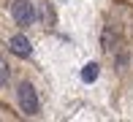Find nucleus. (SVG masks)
Returning <instances> with one entry per match:
<instances>
[{"mask_svg":"<svg viewBox=\"0 0 133 122\" xmlns=\"http://www.w3.org/2000/svg\"><path fill=\"white\" fill-rule=\"evenodd\" d=\"M16 100H19V109L22 114H27V117H35L41 109V100H38V92H35V87L30 82H22L19 87H16Z\"/></svg>","mask_w":133,"mask_h":122,"instance_id":"nucleus-1","label":"nucleus"},{"mask_svg":"<svg viewBox=\"0 0 133 122\" xmlns=\"http://www.w3.org/2000/svg\"><path fill=\"white\" fill-rule=\"evenodd\" d=\"M95 68H98V65H87V71H84V73H82V76H84V79H87V82H92V79H95V76H98V71H95Z\"/></svg>","mask_w":133,"mask_h":122,"instance_id":"nucleus-5","label":"nucleus"},{"mask_svg":"<svg viewBox=\"0 0 133 122\" xmlns=\"http://www.w3.org/2000/svg\"><path fill=\"white\" fill-rule=\"evenodd\" d=\"M11 16H14V22L19 24V27H33L35 24V5L30 3V0H14V5H11Z\"/></svg>","mask_w":133,"mask_h":122,"instance_id":"nucleus-2","label":"nucleus"},{"mask_svg":"<svg viewBox=\"0 0 133 122\" xmlns=\"http://www.w3.org/2000/svg\"><path fill=\"white\" fill-rule=\"evenodd\" d=\"M11 49H14L19 57H27L30 54V41L22 38V35H14V38H11Z\"/></svg>","mask_w":133,"mask_h":122,"instance_id":"nucleus-3","label":"nucleus"},{"mask_svg":"<svg viewBox=\"0 0 133 122\" xmlns=\"http://www.w3.org/2000/svg\"><path fill=\"white\" fill-rule=\"evenodd\" d=\"M8 79H11V68H8V63H5V57L0 54V87H5Z\"/></svg>","mask_w":133,"mask_h":122,"instance_id":"nucleus-4","label":"nucleus"}]
</instances>
